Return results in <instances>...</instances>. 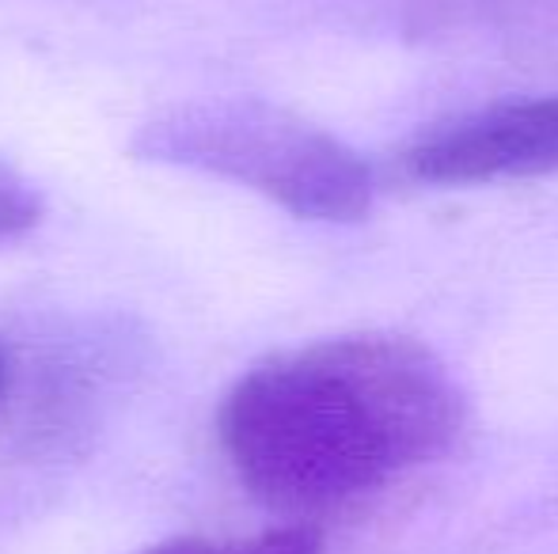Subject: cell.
<instances>
[{"label": "cell", "mask_w": 558, "mask_h": 554, "mask_svg": "<svg viewBox=\"0 0 558 554\" xmlns=\"http://www.w3.org/2000/svg\"><path fill=\"white\" fill-rule=\"evenodd\" d=\"M468 418L422 342L345 334L255 365L217 415L228 467L278 513H331L434 464Z\"/></svg>", "instance_id": "obj_1"}, {"label": "cell", "mask_w": 558, "mask_h": 554, "mask_svg": "<svg viewBox=\"0 0 558 554\" xmlns=\"http://www.w3.org/2000/svg\"><path fill=\"white\" fill-rule=\"evenodd\" d=\"M133 152L232 178L304 221H357L373 206V175L353 148L255 99L168 107L137 130Z\"/></svg>", "instance_id": "obj_2"}, {"label": "cell", "mask_w": 558, "mask_h": 554, "mask_svg": "<svg viewBox=\"0 0 558 554\" xmlns=\"http://www.w3.org/2000/svg\"><path fill=\"white\" fill-rule=\"evenodd\" d=\"M403 171L429 186H478L558 171V91L517 99L418 137Z\"/></svg>", "instance_id": "obj_3"}, {"label": "cell", "mask_w": 558, "mask_h": 554, "mask_svg": "<svg viewBox=\"0 0 558 554\" xmlns=\"http://www.w3.org/2000/svg\"><path fill=\"white\" fill-rule=\"evenodd\" d=\"M148 554H324V540L316 528L289 525L258 535H232V540H175Z\"/></svg>", "instance_id": "obj_4"}, {"label": "cell", "mask_w": 558, "mask_h": 554, "mask_svg": "<svg viewBox=\"0 0 558 554\" xmlns=\"http://www.w3.org/2000/svg\"><path fill=\"white\" fill-rule=\"evenodd\" d=\"M38 221H43V198H38V190L20 171L0 163V247L27 236Z\"/></svg>", "instance_id": "obj_5"}, {"label": "cell", "mask_w": 558, "mask_h": 554, "mask_svg": "<svg viewBox=\"0 0 558 554\" xmlns=\"http://www.w3.org/2000/svg\"><path fill=\"white\" fill-rule=\"evenodd\" d=\"M4 377H8V361H4V354H0V387H4Z\"/></svg>", "instance_id": "obj_6"}]
</instances>
